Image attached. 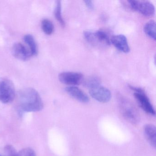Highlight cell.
Instances as JSON below:
<instances>
[{
	"label": "cell",
	"mask_w": 156,
	"mask_h": 156,
	"mask_svg": "<svg viewBox=\"0 0 156 156\" xmlns=\"http://www.w3.org/2000/svg\"><path fill=\"white\" fill-rule=\"evenodd\" d=\"M18 108L21 112L40 111L44 107L40 94L31 87L22 89L17 95Z\"/></svg>",
	"instance_id": "obj_1"
},
{
	"label": "cell",
	"mask_w": 156,
	"mask_h": 156,
	"mask_svg": "<svg viewBox=\"0 0 156 156\" xmlns=\"http://www.w3.org/2000/svg\"><path fill=\"white\" fill-rule=\"evenodd\" d=\"M118 102L119 111L123 118L132 125H137L140 121V116L131 102L122 96H119Z\"/></svg>",
	"instance_id": "obj_2"
},
{
	"label": "cell",
	"mask_w": 156,
	"mask_h": 156,
	"mask_svg": "<svg viewBox=\"0 0 156 156\" xmlns=\"http://www.w3.org/2000/svg\"><path fill=\"white\" fill-rule=\"evenodd\" d=\"M16 96L15 86L11 80L0 78V101L3 104L12 102Z\"/></svg>",
	"instance_id": "obj_3"
},
{
	"label": "cell",
	"mask_w": 156,
	"mask_h": 156,
	"mask_svg": "<svg viewBox=\"0 0 156 156\" xmlns=\"http://www.w3.org/2000/svg\"><path fill=\"white\" fill-rule=\"evenodd\" d=\"M83 34L86 40L92 45H109L111 44L108 35L103 31H85Z\"/></svg>",
	"instance_id": "obj_4"
},
{
	"label": "cell",
	"mask_w": 156,
	"mask_h": 156,
	"mask_svg": "<svg viewBox=\"0 0 156 156\" xmlns=\"http://www.w3.org/2000/svg\"><path fill=\"white\" fill-rule=\"evenodd\" d=\"M129 6L133 10L138 12L146 17H151L155 14V6L148 1H127Z\"/></svg>",
	"instance_id": "obj_5"
},
{
	"label": "cell",
	"mask_w": 156,
	"mask_h": 156,
	"mask_svg": "<svg viewBox=\"0 0 156 156\" xmlns=\"http://www.w3.org/2000/svg\"><path fill=\"white\" fill-rule=\"evenodd\" d=\"M58 77L61 83L70 86L80 84L83 79V75L76 72H63L59 75Z\"/></svg>",
	"instance_id": "obj_6"
},
{
	"label": "cell",
	"mask_w": 156,
	"mask_h": 156,
	"mask_svg": "<svg viewBox=\"0 0 156 156\" xmlns=\"http://www.w3.org/2000/svg\"><path fill=\"white\" fill-rule=\"evenodd\" d=\"M89 93L93 98L100 103H108L111 98L110 90L100 85L89 89Z\"/></svg>",
	"instance_id": "obj_7"
},
{
	"label": "cell",
	"mask_w": 156,
	"mask_h": 156,
	"mask_svg": "<svg viewBox=\"0 0 156 156\" xmlns=\"http://www.w3.org/2000/svg\"><path fill=\"white\" fill-rule=\"evenodd\" d=\"M134 96L139 105L145 112L151 115H155V109L144 92L135 93Z\"/></svg>",
	"instance_id": "obj_8"
},
{
	"label": "cell",
	"mask_w": 156,
	"mask_h": 156,
	"mask_svg": "<svg viewBox=\"0 0 156 156\" xmlns=\"http://www.w3.org/2000/svg\"><path fill=\"white\" fill-rule=\"evenodd\" d=\"M13 56L19 60L26 61L32 56L30 50L21 43H16L12 48Z\"/></svg>",
	"instance_id": "obj_9"
},
{
	"label": "cell",
	"mask_w": 156,
	"mask_h": 156,
	"mask_svg": "<svg viewBox=\"0 0 156 156\" xmlns=\"http://www.w3.org/2000/svg\"><path fill=\"white\" fill-rule=\"evenodd\" d=\"M110 43H112L119 51L127 53L130 51L129 45L126 37L123 34L114 35L110 40Z\"/></svg>",
	"instance_id": "obj_10"
},
{
	"label": "cell",
	"mask_w": 156,
	"mask_h": 156,
	"mask_svg": "<svg viewBox=\"0 0 156 156\" xmlns=\"http://www.w3.org/2000/svg\"><path fill=\"white\" fill-rule=\"evenodd\" d=\"M65 91L68 94L79 102L87 103L89 102L88 96L78 87L76 86H69L65 88Z\"/></svg>",
	"instance_id": "obj_11"
},
{
	"label": "cell",
	"mask_w": 156,
	"mask_h": 156,
	"mask_svg": "<svg viewBox=\"0 0 156 156\" xmlns=\"http://www.w3.org/2000/svg\"><path fill=\"white\" fill-rule=\"evenodd\" d=\"M143 133L145 138L154 148L156 146V127L152 124H148L143 127Z\"/></svg>",
	"instance_id": "obj_12"
},
{
	"label": "cell",
	"mask_w": 156,
	"mask_h": 156,
	"mask_svg": "<svg viewBox=\"0 0 156 156\" xmlns=\"http://www.w3.org/2000/svg\"><path fill=\"white\" fill-rule=\"evenodd\" d=\"M24 42L28 45V49L30 50L32 56L36 55L38 53L37 44L34 38L31 34H27L24 36Z\"/></svg>",
	"instance_id": "obj_13"
},
{
	"label": "cell",
	"mask_w": 156,
	"mask_h": 156,
	"mask_svg": "<svg viewBox=\"0 0 156 156\" xmlns=\"http://www.w3.org/2000/svg\"><path fill=\"white\" fill-rule=\"evenodd\" d=\"M156 26L155 21L150 20L145 24L143 28L145 33L154 41L156 40Z\"/></svg>",
	"instance_id": "obj_14"
},
{
	"label": "cell",
	"mask_w": 156,
	"mask_h": 156,
	"mask_svg": "<svg viewBox=\"0 0 156 156\" xmlns=\"http://www.w3.org/2000/svg\"><path fill=\"white\" fill-rule=\"evenodd\" d=\"M54 15L56 20L58 21L62 27L65 26V22L62 16V2L60 1H57L56 2L54 10Z\"/></svg>",
	"instance_id": "obj_15"
},
{
	"label": "cell",
	"mask_w": 156,
	"mask_h": 156,
	"mask_svg": "<svg viewBox=\"0 0 156 156\" xmlns=\"http://www.w3.org/2000/svg\"><path fill=\"white\" fill-rule=\"evenodd\" d=\"M101 81L99 77L96 76H92L85 80L83 85L85 87L89 89L100 85Z\"/></svg>",
	"instance_id": "obj_16"
},
{
	"label": "cell",
	"mask_w": 156,
	"mask_h": 156,
	"mask_svg": "<svg viewBox=\"0 0 156 156\" xmlns=\"http://www.w3.org/2000/svg\"><path fill=\"white\" fill-rule=\"evenodd\" d=\"M41 28L44 32L47 35H51L54 31V26L51 21L47 19L43 20L41 23Z\"/></svg>",
	"instance_id": "obj_17"
},
{
	"label": "cell",
	"mask_w": 156,
	"mask_h": 156,
	"mask_svg": "<svg viewBox=\"0 0 156 156\" xmlns=\"http://www.w3.org/2000/svg\"><path fill=\"white\" fill-rule=\"evenodd\" d=\"M3 152V156H19V152L11 145H7L4 147Z\"/></svg>",
	"instance_id": "obj_18"
},
{
	"label": "cell",
	"mask_w": 156,
	"mask_h": 156,
	"mask_svg": "<svg viewBox=\"0 0 156 156\" xmlns=\"http://www.w3.org/2000/svg\"><path fill=\"white\" fill-rule=\"evenodd\" d=\"M19 156H36L35 151L31 148H25L19 152Z\"/></svg>",
	"instance_id": "obj_19"
},
{
	"label": "cell",
	"mask_w": 156,
	"mask_h": 156,
	"mask_svg": "<svg viewBox=\"0 0 156 156\" xmlns=\"http://www.w3.org/2000/svg\"><path fill=\"white\" fill-rule=\"evenodd\" d=\"M85 4L86 5L87 7L90 9H94V5L93 1L91 0H86L84 1Z\"/></svg>",
	"instance_id": "obj_20"
},
{
	"label": "cell",
	"mask_w": 156,
	"mask_h": 156,
	"mask_svg": "<svg viewBox=\"0 0 156 156\" xmlns=\"http://www.w3.org/2000/svg\"><path fill=\"white\" fill-rule=\"evenodd\" d=\"M0 156H3V155H2V154H1V153H0Z\"/></svg>",
	"instance_id": "obj_21"
}]
</instances>
